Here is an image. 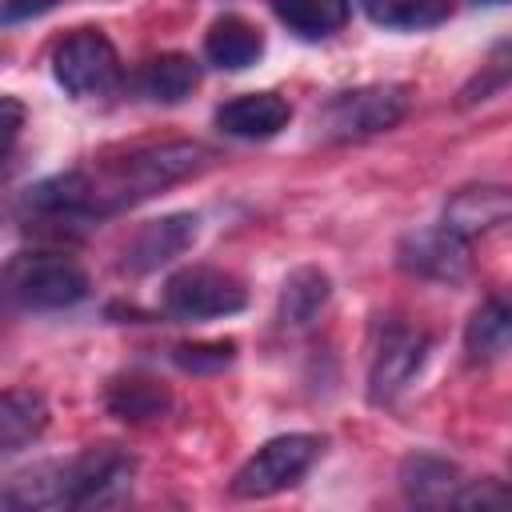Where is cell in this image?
Masks as SVG:
<instances>
[{"mask_svg":"<svg viewBox=\"0 0 512 512\" xmlns=\"http://www.w3.org/2000/svg\"><path fill=\"white\" fill-rule=\"evenodd\" d=\"M328 296H332L328 272L316 268V264H300V268H292V272L284 276V284H280L276 316H280V324H288V328H304V324H312V320L324 312Z\"/></svg>","mask_w":512,"mask_h":512,"instance_id":"cell-16","label":"cell"},{"mask_svg":"<svg viewBox=\"0 0 512 512\" xmlns=\"http://www.w3.org/2000/svg\"><path fill=\"white\" fill-rule=\"evenodd\" d=\"M508 504H512V492L500 480H468L456 508H508Z\"/></svg>","mask_w":512,"mask_h":512,"instance_id":"cell-24","label":"cell"},{"mask_svg":"<svg viewBox=\"0 0 512 512\" xmlns=\"http://www.w3.org/2000/svg\"><path fill=\"white\" fill-rule=\"evenodd\" d=\"M196 232H200V220L192 212H168V216L140 224L120 252V272L148 276V272L172 264L176 256H184L196 244Z\"/></svg>","mask_w":512,"mask_h":512,"instance_id":"cell-9","label":"cell"},{"mask_svg":"<svg viewBox=\"0 0 512 512\" xmlns=\"http://www.w3.org/2000/svg\"><path fill=\"white\" fill-rule=\"evenodd\" d=\"M408 88L404 84H360L336 92L320 104L316 128L328 140H360L384 128H396L408 116Z\"/></svg>","mask_w":512,"mask_h":512,"instance_id":"cell-3","label":"cell"},{"mask_svg":"<svg viewBox=\"0 0 512 512\" xmlns=\"http://www.w3.org/2000/svg\"><path fill=\"white\" fill-rule=\"evenodd\" d=\"M292 120V104L280 92H244L216 108V128L236 140H272Z\"/></svg>","mask_w":512,"mask_h":512,"instance_id":"cell-11","label":"cell"},{"mask_svg":"<svg viewBox=\"0 0 512 512\" xmlns=\"http://www.w3.org/2000/svg\"><path fill=\"white\" fill-rule=\"evenodd\" d=\"M488 4H500V0H488Z\"/></svg>","mask_w":512,"mask_h":512,"instance_id":"cell-27","label":"cell"},{"mask_svg":"<svg viewBox=\"0 0 512 512\" xmlns=\"http://www.w3.org/2000/svg\"><path fill=\"white\" fill-rule=\"evenodd\" d=\"M204 56L224 72H244L264 56V32L244 16H220L204 36Z\"/></svg>","mask_w":512,"mask_h":512,"instance_id":"cell-15","label":"cell"},{"mask_svg":"<svg viewBox=\"0 0 512 512\" xmlns=\"http://www.w3.org/2000/svg\"><path fill=\"white\" fill-rule=\"evenodd\" d=\"M396 264L408 276L420 280H436V284H460L472 268V252H468V236H460L456 228H448L444 220L432 228H416L408 236H400L396 244Z\"/></svg>","mask_w":512,"mask_h":512,"instance_id":"cell-8","label":"cell"},{"mask_svg":"<svg viewBox=\"0 0 512 512\" xmlns=\"http://www.w3.org/2000/svg\"><path fill=\"white\" fill-rule=\"evenodd\" d=\"M400 488L412 504H428V508H444V504H460L468 476L460 472V464L432 456V452H412L400 460Z\"/></svg>","mask_w":512,"mask_h":512,"instance_id":"cell-12","label":"cell"},{"mask_svg":"<svg viewBox=\"0 0 512 512\" xmlns=\"http://www.w3.org/2000/svg\"><path fill=\"white\" fill-rule=\"evenodd\" d=\"M52 76L56 84L76 96V100H92V96H108L120 80V56L112 48V40L96 28H80L72 36H64L52 52Z\"/></svg>","mask_w":512,"mask_h":512,"instance_id":"cell-6","label":"cell"},{"mask_svg":"<svg viewBox=\"0 0 512 512\" xmlns=\"http://www.w3.org/2000/svg\"><path fill=\"white\" fill-rule=\"evenodd\" d=\"M204 164H208V148L196 140H164V144L132 148L128 156L104 164L100 172H88V220L132 208V204L196 176Z\"/></svg>","mask_w":512,"mask_h":512,"instance_id":"cell-2","label":"cell"},{"mask_svg":"<svg viewBox=\"0 0 512 512\" xmlns=\"http://www.w3.org/2000/svg\"><path fill=\"white\" fill-rule=\"evenodd\" d=\"M104 404L116 420H128V424H148V420H160L168 416L172 408V392L148 376H120L108 384L104 392Z\"/></svg>","mask_w":512,"mask_h":512,"instance_id":"cell-18","label":"cell"},{"mask_svg":"<svg viewBox=\"0 0 512 512\" xmlns=\"http://www.w3.org/2000/svg\"><path fill=\"white\" fill-rule=\"evenodd\" d=\"M172 360L180 372H192V376H212V372H224L232 360H236V344L232 340H196V344H176L172 348Z\"/></svg>","mask_w":512,"mask_h":512,"instance_id":"cell-23","label":"cell"},{"mask_svg":"<svg viewBox=\"0 0 512 512\" xmlns=\"http://www.w3.org/2000/svg\"><path fill=\"white\" fill-rule=\"evenodd\" d=\"M136 460L120 444H92L68 460H48L4 488L8 512H52V508H92L112 504L132 488Z\"/></svg>","mask_w":512,"mask_h":512,"instance_id":"cell-1","label":"cell"},{"mask_svg":"<svg viewBox=\"0 0 512 512\" xmlns=\"http://www.w3.org/2000/svg\"><path fill=\"white\" fill-rule=\"evenodd\" d=\"M464 352L472 364H492L512 352V292L488 296L464 324Z\"/></svg>","mask_w":512,"mask_h":512,"instance_id":"cell-14","label":"cell"},{"mask_svg":"<svg viewBox=\"0 0 512 512\" xmlns=\"http://www.w3.org/2000/svg\"><path fill=\"white\" fill-rule=\"evenodd\" d=\"M272 12L280 16V24H288V32L304 40H324L344 28L348 0H272Z\"/></svg>","mask_w":512,"mask_h":512,"instance_id":"cell-20","label":"cell"},{"mask_svg":"<svg viewBox=\"0 0 512 512\" xmlns=\"http://www.w3.org/2000/svg\"><path fill=\"white\" fill-rule=\"evenodd\" d=\"M48 428V404L32 388H8L0 400V448L20 452Z\"/></svg>","mask_w":512,"mask_h":512,"instance_id":"cell-19","label":"cell"},{"mask_svg":"<svg viewBox=\"0 0 512 512\" xmlns=\"http://www.w3.org/2000/svg\"><path fill=\"white\" fill-rule=\"evenodd\" d=\"M244 304H248L244 284L208 264L180 268L164 284V312L176 320H216V316L240 312Z\"/></svg>","mask_w":512,"mask_h":512,"instance_id":"cell-7","label":"cell"},{"mask_svg":"<svg viewBox=\"0 0 512 512\" xmlns=\"http://www.w3.org/2000/svg\"><path fill=\"white\" fill-rule=\"evenodd\" d=\"M324 452V440L312 432H288V436H272L264 440L232 476V496L240 500H260V496H276L292 484H300V476L316 464V456Z\"/></svg>","mask_w":512,"mask_h":512,"instance_id":"cell-4","label":"cell"},{"mask_svg":"<svg viewBox=\"0 0 512 512\" xmlns=\"http://www.w3.org/2000/svg\"><path fill=\"white\" fill-rule=\"evenodd\" d=\"M8 292H12L16 304H24L32 312H56V308H72L88 296V276L68 256L36 252V256L12 260Z\"/></svg>","mask_w":512,"mask_h":512,"instance_id":"cell-5","label":"cell"},{"mask_svg":"<svg viewBox=\"0 0 512 512\" xmlns=\"http://www.w3.org/2000/svg\"><path fill=\"white\" fill-rule=\"evenodd\" d=\"M512 84V40L496 44L488 52V60L476 68V76L460 88V104H480V100H492L496 92H504Z\"/></svg>","mask_w":512,"mask_h":512,"instance_id":"cell-22","label":"cell"},{"mask_svg":"<svg viewBox=\"0 0 512 512\" xmlns=\"http://www.w3.org/2000/svg\"><path fill=\"white\" fill-rule=\"evenodd\" d=\"M200 84V68L192 56L184 52H164V56H152L140 76H136V88L144 100L152 104H180L184 96H192V88Z\"/></svg>","mask_w":512,"mask_h":512,"instance_id":"cell-17","label":"cell"},{"mask_svg":"<svg viewBox=\"0 0 512 512\" xmlns=\"http://www.w3.org/2000/svg\"><path fill=\"white\" fill-rule=\"evenodd\" d=\"M368 20L380 28H396V32H420V28H436L448 20L452 0H360Z\"/></svg>","mask_w":512,"mask_h":512,"instance_id":"cell-21","label":"cell"},{"mask_svg":"<svg viewBox=\"0 0 512 512\" xmlns=\"http://www.w3.org/2000/svg\"><path fill=\"white\" fill-rule=\"evenodd\" d=\"M504 220H512V184H468L456 188L444 204V224L468 240Z\"/></svg>","mask_w":512,"mask_h":512,"instance_id":"cell-13","label":"cell"},{"mask_svg":"<svg viewBox=\"0 0 512 512\" xmlns=\"http://www.w3.org/2000/svg\"><path fill=\"white\" fill-rule=\"evenodd\" d=\"M428 360V336L404 324H392L384 340L376 344L372 368H368V400L372 404H392L424 368Z\"/></svg>","mask_w":512,"mask_h":512,"instance_id":"cell-10","label":"cell"},{"mask_svg":"<svg viewBox=\"0 0 512 512\" xmlns=\"http://www.w3.org/2000/svg\"><path fill=\"white\" fill-rule=\"evenodd\" d=\"M52 8H56V0H4V24H20V20L44 16Z\"/></svg>","mask_w":512,"mask_h":512,"instance_id":"cell-25","label":"cell"},{"mask_svg":"<svg viewBox=\"0 0 512 512\" xmlns=\"http://www.w3.org/2000/svg\"><path fill=\"white\" fill-rule=\"evenodd\" d=\"M20 124H24V108L12 96H4V156H12L16 136H20Z\"/></svg>","mask_w":512,"mask_h":512,"instance_id":"cell-26","label":"cell"}]
</instances>
